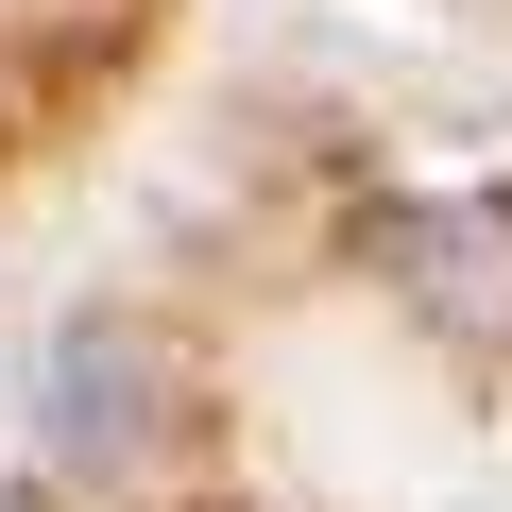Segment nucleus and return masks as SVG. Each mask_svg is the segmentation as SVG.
<instances>
[{
  "instance_id": "obj_1",
  "label": "nucleus",
  "mask_w": 512,
  "mask_h": 512,
  "mask_svg": "<svg viewBox=\"0 0 512 512\" xmlns=\"http://www.w3.org/2000/svg\"><path fill=\"white\" fill-rule=\"evenodd\" d=\"M171 410H188V359H171L137 308H69V325H52V359H35V444H52L69 478L154 461Z\"/></svg>"
},
{
  "instance_id": "obj_2",
  "label": "nucleus",
  "mask_w": 512,
  "mask_h": 512,
  "mask_svg": "<svg viewBox=\"0 0 512 512\" xmlns=\"http://www.w3.org/2000/svg\"><path fill=\"white\" fill-rule=\"evenodd\" d=\"M359 256L393 274V308L410 325H444V342H512V188H376L359 205Z\"/></svg>"
}]
</instances>
